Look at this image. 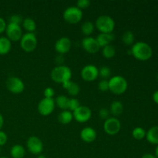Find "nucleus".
I'll use <instances>...</instances> for the list:
<instances>
[{
  "mask_svg": "<svg viewBox=\"0 0 158 158\" xmlns=\"http://www.w3.org/2000/svg\"><path fill=\"white\" fill-rule=\"evenodd\" d=\"M116 52H116V48L111 44L102 48V55L106 59L114 58L116 55Z\"/></svg>",
  "mask_w": 158,
  "mask_h": 158,
  "instance_id": "28",
  "label": "nucleus"
},
{
  "mask_svg": "<svg viewBox=\"0 0 158 158\" xmlns=\"http://www.w3.org/2000/svg\"><path fill=\"white\" fill-rule=\"evenodd\" d=\"M71 47H72V42H71L70 39L66 36H63L57 40L55 43V46H54L56 51L60 55L67 53L70 50Z\"/></svg>",
  "mask_w": 158,
  "mask_h": 158,
  "instance_id": "15",
  "label": "nucleus"
},
{
  "mask_svg": "<svg viewBox=\"0 0 158 158\" xmlns=\"http://www.w3.org/2000/svg\"><path fill=\"white\" fill-rule=\"evenodd\" d=\"M157 80H158V74H157Z\"/></svg>",
  "mask_w": 158,
  "mask_h": 158,
  "instance_id": "46",
  "label": "nucleus"
},
{
  "mask_svg": "<svg viewBox=\"0 0 158 158\" xmlns=\"http://www.w3.org/2000/svg\"><path fill=\"white\" fill-rule=\"evenodd\" d=\"M121 40L126 46H133L134 43V40H135L134 32L130 30L125 31L123 35H122Z\"/></svg>",
  "mask_w": 158,
  "mask_h": 158,
  "instance_id": "27",
  "label": "nucleus"
},
{
  "mask_svg": "<svg viewBox=\"0 0 158 158\" xmlns=\"http://www.w3.org/2000/svg\"><path fill=\"white\" fill-rule=\"evenodd\" d=\"M10 155L12 158H24L26 155V150L22 145L15 144L11 148Z\"/></svg>",
  "mask_w": 158,
  "mask_h": 158,
  "instance_id": "21",
  "label": "nucleus"
},
{
  "mask_svg": "<svg viewBox=\"0 0 158 158\" xmlns=\"http://www.w3.org/2000/svg\"><path fill=\"white\" fill-rule=\"evenodd\" d=\"M94 29H95V25L92 22L86 21L83 23L81 26V31L82 33L85 36H90L91 34L94 32Z\"/></svg>",
  "mask_w": 158,
  "mask_h": 158,
  "instance_id": "26",
  "label": "nucleus"
},
{
  "mask_svg": "<svg viewBox=\"0 0 158 158\" xmlns=\"http://www.w3.org/2000/svg\"><path fill=\"white\" fill-rule=\"evenodd\" d=\"M69 98H68L66 96L64 95L58 96L55 100L56 105L63 110H68V109H69Z\"/></svg>",
  "mask_w": 158,
  "mask_h": 158,
  "instance_id": "24",
  "label": "nucleus"
},
{
  "mask_svg": "<svg viewBox=\"0 0 158 158\" xmlns=\"http://www.w3.org/2000/svg\"><path fill=\"white\" fill-rule=\"evenodd\" d=\"M28 151L34 155H40L43 151V143L40 138L36 136H31L26 142Z\"/></svg>",
  "mask_w": 158,
  "mask_h": 158,
  "instance_id": "9",
  "label": "nucleus"
},
{
  "mask_svg": "<svg viewBox=\"0 0 158 158\" xmlns=\"http://www.w3.org/2000/svg\"><path fill=\"white\" fill-rule=\"evenodd\" d=\"M6 26H7V24H6V22L5 21V19L2 17H0V34L2 33V32H6Z\"/></svg>",
  "mask_w": 158,
  "mask_h": 158,
  "instance_id": "38",
  "label": "nucleus"
},
{
  "mask_svg": "<svg viewBox=\"0 0 158 158\" xmlns=\"http://www.w3.org/2000/svg\"><path fill=\"white\" fill-rule=\"evenodd\" d=\"M94 25L100 33H112L115 28V21L110 15H103L97 19Z\"/></svg>",
  "mask_w": 158,
  "mask_h": 158,
  "instance_id": "4",
  "label": "nucleus"
},
{
  "mask_svg": "<svg viewBox=\"0 0 158 158\" xmlns=\"http://www.w3.org/2000/svg\"><path fill=\"white\" fill-rule=\"evenodd\" d=\"M6 37L10 40L11 42L20 41L22 36H23V29L19 25L9 23L7 24L6 29Z\"/></svg>",
  "mask_w": 158,
  "mask_h": 158,
  "instance_id": "10",
  "label": "nucleus"
},
{
  "mask_svg": "<svg viewBox=\"0 0 158 158\" xmlns=\"http://www.w3.org/2000/svg\"><path fill=\"white\" fill-rule=\"evenodd\" d=\"M12 49V42L5 36L0 37V55H6Z\"/></svg>",
  "mask_w": 158,
  "mask_h": 158,
  "instance_id": "20",
  "label": "nucleus"
},
{
  "mask_svg": "<svg viewBox=\"0 0 158 158\" xmlns=\"http://www.w3.org/2000/svg\"><path fill=\"white\" fill-rule=\"evenodd\" d=\"M3 124H4V118H3L2 115L0 114V131H1V129L2 128Z\"/></svg>",
  "mask_w": 158,
  "mask_h": 158,
  "instance_id": "41",
  "label": "nucleus"
},
{
  "mask_svg": "<svg viewBox=\"0 0 158 158\" xmlns=\"http://www.w3.org/2000/svg\"><path fill=\"white\" fill-rule=\"evenodd\" d=\"M63 17L69 24H77L83 18V11L77 6H69L64 10Z\"/></svg>",
  "mask_w": 158,
  "mask_h": 158,
  "instance_id": "6",
  "label": "nucleus"
},
{
  "mask_svg": "<svg viewBox=\"0 0 158 158\" xmlns=\"http://www.w3.org/2000/svg\"><path fill=\"white\" fill-rule=\"evenodd\" d=\"M142 158H157V157H156L155 155H154V154H143Z\"/></svg>",
  "mask_w": 158,
  "mask_h": 158,
  "instance_id": "40",
  "label": "nucleus"
},
{
  "mask_svg": "<svg viewBox=\"0 0 158 158\" xmlns=\"http://www.w3.org/2000/svg\"><path fill=\"white\" fill-rule=\"evenodd\" d=\"M82 47L88 53L94 54L100 49V46L97 39L92 36L84 37L82 40Z\"/></svg>",
  "mask_w": 158,
  "mask_h": 158,
  "instance_id": "14",
  "label": "nucleus"
},
{
  "mask_svg": "<svg viewBox=\"0 0 158 158\" xmlns=\"http://www.w3.org/2000/svg\"><path fill=\"white\" fill-rule=\"evenodd\" d=\"M111 76V69L106 66H103L99 69V77L103 80H108Z\"/></svg>",
  "mask_w": 158,
  "mask_h": 158,
  "instance_id": "30",
  "label": "nucleus"
},
{
  "mask_svg": "<svg viewBox=\"0 0 158 158\" xmlns=\"http://www.w3.org/2000/svg\"><path fill=\"white\" fill-rule=\"evenodd\" d=\"M8 140V136L4 131H0V147L4 146Z\"/></svg>",
  "mask_w": 158,
  "mask_h": 158,
  "instance_id": "37",
  "label": "nucleus"
},
{
  "mask_svg": "<svg viewBox=\"0 0 158 158\" xmlns=\"http://www.w3.org/2000/svg\"><path fill=\"white\" fill-rule=\"evenodd\" d=\"M50 77L55 83L63 84L66 82L71 80L72 71L69 66L65 65H58L52 69Z\"/></svg>",
  "mask_w": 158,
  "mask_h": 158,
  "instance_id": "2",
  "label": "nucleus"
},
{
  "mask_svg": "<svg viewBox=\"0 0 158 158\" xmlns=\"http://www.w3.org/2000/svg\"><path fill=\"white\" fill-rule=\"evenodd\" d=\"M43 94H44L45 98H53L55 95V90L52 87H46L44 89Z\"/></svg>",
  "mask_w": 158,
  "mask_h": 158,
  "instance_id": "36",
  "label": "nucleus"
},
{
  "mask_svg": "<svg viewBox=\"0 0 158 158\" xmlns=\"http://www.w3.org/2000/svg\"><path fill=\"white\" fill-rule=\"evenodd\" d=\"M62 85H63V89H66L68 92V94L72 96V97H76V96H77L80 94V86L78 83H75V82L69 80V81L66 82V83H64Z\"/></svg>",
  "mask_w": 158,
  "mask_h": 158,
  "instance_id": "17",
  "label": "nucleus"
},
{
  "mask_svg": "<svg viewBox=\"0 0 158 158\" xmlns=\"http://www.w3.org/2000/svg\"><path fill=\"white\" fill-rule=\"evenodd\" d=\"M96 39H97L100 48H103L110 45L114 41V35L113 33H100Z\"/></svg>",
  "mask_w": 158,
  "mask_h": 158,
  "instance_id": "18",
  "label": "nucleus"
},
{
  "mask_svg": "<svg viewBox=\"0 0 158 158\" xmlns=\"http://www.w3.org/2000/svg\"><path fill=\"white\" fill-rule=\"evenodd\" d=\"M38 41L34 32H26L23 34L20 40V47L26 52H33L37 47Z\"/></svg>",
  "mask_w": 158,
  "mask_h": 158,
  "instance_id": "5",
  "label": "nucleus"
},
{
  "mask_svg": "<svg viewBox=\"0 0 158 158\" xmlns=\"http://www.w3.org/2000/svg\"><path fill=\"white\" fill-rule=\"evenodd\" d=\"M97 137V131L90 127H86L80 131V138L85 143H93Z\"/></svg>",
  "mask_w": 158,
  "mask_h": 158,
  "instance_id": "16",
  "label": "nucleus"
},
{
  "mask_svg": "<svg viewBox=\"0 0 158 158\" xmlns=\"http://www.w3.org/2000/svg\"><path fill=\"white\" fill-rule=\"evenodd\" d=\"M81 77L86 82H94L99 77V69L93 64L85 66L82 69Z\"/></svg>",
  "mask_w": 158,
  "mask_h": 158,
  "instance_id": "12",
  "label": "nucleus"
},
{
  "mask_svg": "<svg viewBox=\"0 0 158 158\" xmlns=\"http://www.w3.org/2000/svg\"><path fill=\"white\" fill-rule=\"evenodd\" d=\"M121 129L120 121L116 117H109L103 123V130L108 135L114 136L118 134Z\"/></svg>",
  "mask_w": 158,
  "mask_h": 158,
  "instance_id": "8",
  "label": "nucleus"
},
{
  "mask_svg": "<svg viewBox=\"0 0 158 158\" xmlns=\"http://www.w3.org/2000/svg\"><path fill=\"white\" fill-rule=\"evenodd\" d=\"M146 131L143 128L140 127H135L132 131V136L134 139L136 140H142L144 137H146Z\"/></svg>",
  "mask_w": 158,
  "mask_h": 158,
  "instance_id": "29",
  "label": "nucleus"
},
{
  "mask_svg": "<svg viewBox=\"0 0 158 158\" xmlns=\"http://www.w3.org/2000/svg\"><path fill=\"white\" fill-rule=\"evenodd\" d=\"M36 158H47V157H46L45 155H43V154H40V155H38V157Z\"/></svg>",
  "mask_w": 158,
  "mask_h": 158,
  "instance_id": "43",
  "label": "nucleus"
},
{
  "mask_svg": "<svg viewBox=\"0 0 158 158\" xmlns=\"http://www.w3.org/2000/svg\"><path fill=\"white\" fill-rule=\"evenodd\" d=\"M110 110L107 109V108H101V109H100V110H99V116H100V117L101 119H103V120H106V119H108L110 117Z\"/></svg>",
  "mask_w": 158,
  "mask_h": 158,
  "instance_id": "35",
  "label": "nucleus"
},
{
  "mask_svg": "<svg viewBox=\"0 0 158 158\" xmlns=\"http://www.w3.org/2000/svg\"><path fill=\"white\" fill-rule=\"evenodd\" d=\"M147 140L151 144L158 145V126L152 127L146 133Z\"/></svg>",
  "mask_w": 158,
  "mask_h": 158,
  "instance_id": "19",
  "label": "nucleus"
},
{
  "mask_svg": "<svg viewBox=\"0 0 158 158\" xmlns=\"http://www.w3.org/2000/svg\"><path fill=\"white\" fill-rule=\"evenodd\" d=\"M98 89L101 92H106L109 90V81L108 80H102L98 83Z\"/></svg>",
  "mask_w": 158,
  "mask_h": 158,
  "instance_id": "33",
  "label": "nucleus"
},
{
  "mask_svg": "<svg viewBox=\"0 0 158 158\" xmlns=\"http://www.w3.org/2000/svg\"><path fill=\"white\" fill-rule=\"evenodd\" d=\"M56 107L55 100L53 98H43L39 103L38 111L42 116H49L53 112Z\"/></svg>",
  "mask_w": 158,
  "mask_h": 158,
  "instance_id": "11",
  "label": "nucleus"
},
{
  "mask_svg": "<svg viewBox=\"0 0 158 158\" xmlns=\"http://www.w3.org/2000/svg\"><path fill=\"white\" fill-rule=\"evenodd\" d=\"M58 121L63 125L69 124L73 120V113L69 110H63L57 117Z\"/></svg>",
  "mask_w": 158,
  "mask_h": 158,
  "instance_id": "22",
  "label": "nucleus"
},
{
  "mask_svg": "<svg viewBox=\"0 0 158 158\" xmlns=\"http://www.w3.org/2000/svg\"><path fill=\"white\" fill-rule=\"evenodd\" d=\"M153 100L154 101V103L158 104V90L155 91L153 94Z\"/></svg>",
  "mask_w": 158,
  "mask_h": 158,
  "instance_id": "39",
  "label": "nucleus"
},
{
  "mask_svg": "<svg viewBox=\"0 0 158 158\" xmlns=\"http://www.w3.org/2000/svg\"><path fill=\"white\" fill-rule=\"evenodd\" d=\"M109 90L115 95H121L127 91L128 83L126 79L120 75L114 76L108 80Z\"/></svg>",
  "mask_w": 158,
  "mask_h": 158,
  "instance_id": "3",
  "label": "nucleus"
},
{
  "mask_svg": "<svg viewBox=\"0 0 158 158\" xmlns=\"http://www.w3.org/2000/svg\"><path fill=\"white\" fill-rule=\"evenodd\" d=\"M73 119L79 123H86L90 120L92 117V111L88 106L80 105L76 110L73 112Z\"/></svg>",
  "mask_w": 158,
  "mask_h": 158,
  "instance_id": "13",
  "label": "nucleus"
},
{
  "mask_svg": "<svg viewBox=\"0 0 158 158\" xmlns=\"http://www.w3.org/2000/svg\"><path fill=\"white\" fill-rule=\"evenodd\" d=\"M90 1H89V0H78L77 2V6H76L82 10V9H87L90 6Z\"/></svg>",
  "mask_w": 158,
  "mask_h": 158,
  "instance_id": "34",
  "label": "nucleus"
},
{
  "mask_svg": "<svg viewBox=\"0 0 158 158\" xmlns=\"http://www.w3.org/2000/svg\"><path fill=\"white\" fill-rule=\"evenodd\" d=\"M109 110L110 113L112 115H114V117L120 116L123 111V103L120 101H117V100L112 102L110 104V106Z\"/></svg>",
  "mask_w": 158,
  "mask_h": 158,
  "instance_id": "23",
  "label": "nucleus"
},
{
  "mask_svg": "<svg viewBox=\"0 0 158 158\" xmlns=\"http://www.w3.org/2000/svg\"><path fill=\"white\" fill-rule=\"evenodd\" d=\"M6 88L13 94H20L24 91L25 84L23 80L16 77H9L6 80Z\"/></svg>",
  "mask_w": 158,
  "mask_h": 158,
  "instance_id": "7",
  "label": "nucleus"
},
{
  "mask_svg": "<svg viewBox=\"0 0 158 158\" xmlns=\"http://www.w3.org/2000/svg\"><path fill=\"white\" fill-rule=\"evenodd\" d=\"M1 151H2V149H1V147H0V154H1Z\"/></svg>",
  "mask_w": 158,
  "mask_h": 158,
  "instance_id": "45",
  "label": "nucleus"
},
{
  "mask_svg": "<svg viewBox=\"0 0 158 158\" xmlns=\"http://www.w3.org/2000/svg\"><path fill=\"white\" fill-rule=\"evenodd\" d=\"M0 158H9V157H0Z\"/></svg>",
  "mask_w": 158,
  "mask_h": 158,
  "instance_id": "44",
  "label": "nucleus"
},
{
  "mask_svg": "<svg viewBox=\"0 0 158 158\" xmlns=\"http://www.w3.org/2000/svg\"><path fill=\"white\" fill-rule=\"evenodd\" d=\"M23 26L27 32H34V31L36 29V23L35 20L32 18H25L23 21Z\"/></svg>",
  "mask_w": 158,
  "mask_h": 158,
  "instance_id": "25",
  "label": "nucleus"
},
{
  "mask_svg": "<svg viewBox=\"0 0 158 158\" xmlns=\"http://www.w3.org/2000/svg\"><path fill=\"white\" fill-rule=\"evenodd\" d=\"M23 17H22L20 15H18V14H15V15H11L9 19V23H13V24L19 25V26L23 23Z\"/></svg>",
  "mask_w": 158,
  "mask_h": 158,
  "instance_id": "32",
  "label": "nucleus"
},
{
  "mask_svg": "<svg viewBox=\"0 0 158 158\" xmlns=\"http://www.w3.org/2000/svg\"><path fill=\"white\" fill-rule=\"evenodd\" d=\"M131 54L137 60L147 61L152 56L153 49L151 46L145 42H137L133 44Z\"/></svg>",
  "mask_w": 158,
  "mask_h": 158,
  "instance_id": "1",
  "label": "nucleus"
},
{
  "mask_svg": "<svg viewBox=\"0 0 158 158\" xmlns=\"http://www.w3.org/2000/svg\"><path fill=\"white\" fill-rule=\"evenodd\" d=\"M80 106V103L77 99L76 98H69V109L68 110L71 111V112H73L74 110L77 109L79 106Z\"/></svg>",
  "mask_w": 158,
  "mask_h": 158,
  "instance_id": "31",
  "label": "nucleus"
},
{
  "mask_svg": "<svg viewBox=\"0 0 158 158\" xmlns=\"http://www.w3.org/2000/svg\"><path fill=\"white\" fill-rule=\"evenodd\" d=\"M155 156H156V157L158 158V145L155 149Z\"/></svg>",
  "mask_w": 158,
  "mask_h": 158,
  "instance_id": "42",
  "label": "nucleus"
}]
</instances>
